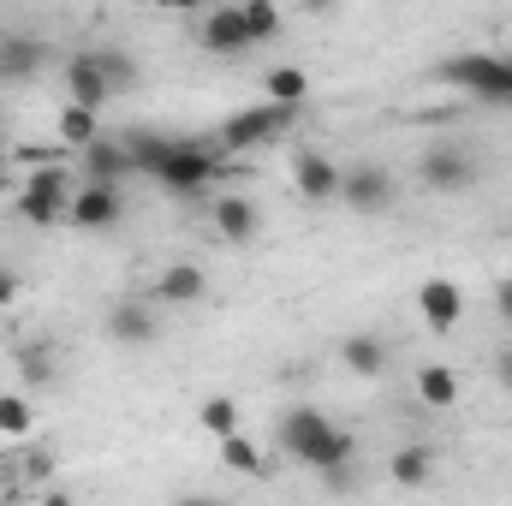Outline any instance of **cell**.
I'll list each match as a JSON object with an SVG mask.
<instances>
[{"mask_svg": "<svg viewBox=\"0 0 512 506\" xmlns=\"http://www.w3.org/2000/svg\"><path fill=\"white\" fill-rule=\"evenodd\" d=\"M274 441H280V453H286L292 465L322 471V477H334V471H346V465L358 459L352 429H340V423H334L328 411H316V405H286L280 423H274Z\"/></svg>", "mask_w": 512, "mask_h": 506, "instance_id": "obj_1", "label": "cell"}, {"mask_svg": "<svg viewBox=\"0 0 512 506\" xmlns=\"http://www.w3.org/2000/svg\"><path fill=\"white\" fill-rule=\"evenodd\" d=\"M441 84L477 96V102H495V108H512V54H489V48H471V54H453L435 66Z\"/></svg>", "mask_w": 512, "mask_h": 506, "instance_id": "obj_2", "label": "cell"}, {"mask_svg": "<svg viewBox=\"0 0 512 506\" xmlns=\"http://www.w3.org/2000/svg\"><path fill=\"white\" fill-rule=\"evenodd\" d=\"M215 173H221V143H209V137H173V155L155 173V185L167 197H197V191L215 185Z\"/></svg>", "mask_w": 512, "mask_h": 506, "instance_id": "obj_3", "label": "cell"}, {"mask_svg": "<svg viewBox=\"0 0 512 506\" xmlns=\"http://www.w3.org/2000/svg\"><path fill=\"white\" fill-rule=\"evenodd\" d=\"M72 197H78V179L66 167H36L24 185H18V221L30 227H60L72 221Z\"/></svg>", "mask_w": 512, "mask_h": 506, "instance_id": "obj_4", "label": "cell"}, {"mask_svg": "<svg viewBox=\"0 0 512 506\" xmlns=\"http://www.w3.org/2000/svg\"><path fill=\"white\" fill-rule=\"evenodd\" d=\"M340 203L352 215H387L399 203V179L382 161H352V167H340Z\"/></svg>", "mask_w": 512, "mask_h": 506, "instance_id": "obj_5", "label": "cell"}, {"mask_svg": "<svg viewBox=\"0 0 512 506\" xmlns=\"http://www.w3.org/2000/svg\"><path fill=\"white\" fill-rule=\"evenodd\" d=\"M292 120H298V108H274V102H256V108L233 114L227 126L215 131V143H221V155H245V149H262L268 137L292 131Z\"/></svg>", "mask_w": 512, "mask_h": 506, "instance_id": "obj_6", "label": "cell"}, {"mask_svg": "<svg viewBox=\"0 0 512 506\" xmlns=\"http://www.w3.org/2000/svg\"><path fill=\"white\" fill-rule=\"evenodd\" d=\"M417 179H423L429 191H441V197H459V191L477 185V155H471L465 143H429V149L417 155Z\"/></svg>", "mask_w": 512, "mask_h": 506, "instance_id": "obj_7", "label": "cell"}, {"mask_svg": "<svg viewBox=\"0 0 512 506\" xmlns=\"http://www.w3.org/2000/svg\"><path fill=\"white\" fill-rule=\"evenodd\" d=\"M102 328H108V340H114V346H126V352H143V346H155V340H161V316H155V304H149V298H120V304H108Z\"/></svg>", "mask_w": 512, "mask_h": 506, "instance_id": "obj_8", "label": "cell"}, {"mask_svg": "<svg viewBox=\"0 0 512 506\" xmlns=\"http://www.w3.org/2000/svg\"><path fill=\"white\" fill-rule=\"evenodd\" d=\"M120 215H126L120 185H78V197H72V227L108 233V227H120Z\"/></svg>", "mask_w": 512, "mask_h": 506, "instance_id": "obj_9", "label": "cell"}, {"mask_svg": "<svg viewBox=\"0 0 512 506\" xmlns=\"http://www.w3.org/2000/svg\"><path fill=\"white\" fill-rule=\"evenodd\" d=\"M114 102V90H108V78L96 72V60H90V48L84 54H72L66 60V108H84V114H102Z\"/></svg>", "mask_w": 512, "mask_h": 506, "instance_id": "obj_10", "label": "cell"}, {"mask_svg": "<svg viewBox=\"0 0 512 506\" xmlns=\"http://www.w3.org/2000/svg\"><path fill=\"white\" fill-rule=\"evenodd\" d=\"M417 316L429 322V334H453L459 328V316H465V292L453 286V280H423L417 286Z\"/></svg>", "mask_w": 512, "mask_h": 506, "instance_id": "obj_11", "label": "cell"}, {"mask_svg": "<svg viewBox=\"0 0 512 506\" xmlns=\"http://www.w3.org/2000/svg\"><path fill=\"white\" fill-rule=\"evenodd\" d=\"M292 185H298L310 203H334V197H340V167H334L322 149H304V143H298V155H292Z\"/></svg>", "mask_w": 512, "mask_h": 506, "instance_id": "obj_12", "label": "cell"}, {"mask_svg": "<svg viewBox=\"0 0 512 506\" xmlns=\"http://www.w3.org/2000/svg\"><path fill=\"white\" fill-rule=\"evenodd\" d=\"M12 370H18V393H48V387H60V358H54L48 340L12 346Z\"/></svg>", "mask_w": 512, "mask_h": 506, "instance_id": "obj_13", "label": "cell"}, {"mask_svg": "<svg viewBox=\"0 0 512 506\" xmlns=\"http://www.w3.org/2000/svg\"><path fill=\"white\" fill-rule=\"evenodd\" d=\"M203 48L221 54V60H239L245 48H256L251 30H245V12H239V6H215V12L203 18Z\"/></svg>", "mask_w": 512, "mask_h": 506, "instance_id": "obj_14", "label": "cell"}, {"mask_svg": "<svg viewBox=\"0 0 512 506\" xmlns=\"http://www.w3.org/2000/svg\"><path fill=\"white\" fill-rule=\"evenodd\" d=\"M209 215H215V227H221L227 245H256V233H262V209H256L251 197H239V191H221Z\"/></svg>", "mask_w": 512, "mask_h": 506, "instance_id": "obj_15", "label": "cell"}, {"mask_svg": "<svg viewBox=\"0 0 512 506\" xmlns=\"http://www.w3.org/2000/svg\"><path fill=\"white\" fill-rule=\"evenodd\" d=\"M78 161H84V185H120V179L137 173L120 137H96L90 149H78Z\"/></svg>", "mask_w": 512, "mask_h": 506, "instance_id": "obj_16", "label": "cell"}, {"mask_svg": "<svg viewBox=\"0 0 512 506\" xmlns=\"http://www.w3.org/2000/svg\"><path fill=\"white\" fill-rule=\"evenodd\" d=\"M48 66V42L42 36H6L0 42V78L6 84H30Z\"/></svg>", "mask_w": 512, "mask_h": 506, "instance_id": "obj_17", "label": "cell"}, {"mask_svg": "<svg viewBox=\"0 0 512 506\" xmlns=\"http://www.w3.org/2000/svg\"><path fill=\"white\" fill-rule=\"evenodd\" d=\"M209 292V274L197 268V262H173V268H161V280H155V298L161 304H197Z\"/></svg>", "mask_w": 512, "mask_h": 506, "instance_id": "obj_18", "label": "cell"}, {"mask_svg": "<svg viewBox=\"0 0 512 506\" xmlns=\"http://www.w3.org/2000/svg\"><path fill=\"white\" fill-rule=\"evenodd\" d=\"M120 143H126V155H131V167L137 173H161L167 167V155H173V137H161V131H120Z\"/></svg>", "mask_w": 512, "mask_h": 506, "instance_id": "obj_19", "label": "cell"}, {"mask_svg": "<svg viewBox=\"0 0 512 506\" xmlns=\"http://www.w3.org/2000/svg\"><path fill=\"white\" fill-rule=\"evenodd\" d=\"M340 358H346V370H352L358 381H376L387 370V346L376 340V334H346Z\"/></svg>", "mask_w": 512, "mask_h": 506, "instance_id": "obj_20", "label": "cell"}, {"mask_svg": "<svg viewBox=\"0 0 512 506\" xmlns=\"http://www.w3.org/2000/svg\"><path fill=\"white\" fill-rule=\"evenodd\" d=\"M262 96H268L274 108H304V96H310L304 66H274V72L262 78Z\"/></svg>", "mask_w": 512, "mask_h": 506, "instance_id": "obj_21", "label": "cell"}, {"mask_svg": "<svg viewBox=\"0 0 512 506\" xmlns=\"http://www.w3.org/2000/svg\"><path fill=\"white\" fill-rule=\"evenodd\" d=\"M387 477H393L399 489H423V483L435 477V453H429V447H399V453L387 459Z\"/></svg>", "mask_w": 512, "mask_h": 506, "instance_id": "obj_22", "label": "cell"}, {"mask_svg": "<svg viewBox=\"0 0 512 506\" xmlns=\"http://www.w3.org/2000/svg\"><path fill=\"white\" fill-rule=\"evenodd\" d=\"M417 399L435 405V411H447V405L459 399V376H453L447 364H423V370H417Z\"/></svg>", "mask_w": 512, "mask_h": 506, "instance_id": "obj_23", "label": "cell"}, {"mask_svg": "<svg viewBox=\"0 0 512 506\" xmlns=\"http://www.w3.org/2000/svg\"><path fill=\"white\" fill-rule=\"evenodd\" d=\"M90 60H96V72L108 78V90H114V96L137 84V60H131L126 48H90Z\"/></svg>", "mask_w": 512, "mask_h": 506, "instance_id": "obj_24", "label": "cell"}, {"mask_svg": "<svg viewBox=\"0 0 512 506\" xmlns=\"http://www.w3.org/2000/svg\"><path fill=\"white\" fill-rule=\"evenodd\" d=\"M30 429H36V405L24 393H0V435L6 441H30Z\"/></svg>", "mask_w": 512, "mask_h": 506, "instance_id": "obj_25", "label": "cell"}, {"mask_svg": "<svg viewBox=\"0 0 512 506\" xmlns=\"http://www.w3.org/2000/svg\"><path fill=\"white\" fill-rule=\"evenodd\" d=\"M96 137H102L96 114H84V108H60V143H72V149H90Z\"/></svg>", "mask_w": 512, "mask_h": 506, "instance_id": "obj_26", "label": "cell"}, {"mask_svg": "<svg viewBox=\"0 0 512 506\" xmlns=\"http://www.w3.org/2000/svg\"><path fill=\"white\" fill-rule=\"evenodd\" d=\"M203 429H209L215 441H233V435H239V405H233V399H203Z\"/></svg>", "mask_w": 512, "mask_h": 506, "instance_id": "obj_27", "label": "cell"}, {"mask_svg": "<svg viewBox=\"0 0 512 506\" xmlns=\"http://www.w3.org/2000/svg\"><path fill=\"white\" fill-rule=\"evenodd\" d=\"M221 459H227V471H251V477H268V459L256 453L245 435H233V441H221Z\"/></svg>", "mask_w": 512, "mask_h": 506, "instance_id": "obj_28", "label": "cell"}, {"mask_svg": "<svg viewBox=\"0 0 512 506\" xmlns=\"http://www.w3.org/2000/svg\"><path fill=\"white\" fill-rule=\"evenodd\" d=\"M239 12H245L251 42H268V36L280 30V6H274V0H251V6H239Z\"/></svg>", "mask_w": 512, "mask_h": 506, "instance_id": "obj_29", "label": "cell"}, {"mask_svg": "<svg viewBox=\"0 0 512 506\" xmlns=\"http://www.w3.org/2000/svg\"><path fill=\"white\" fill-rule=\"evenodd\" d=\"M6 304H18V274H12V268H0V310H6Z\"/></svg>", "mask_w": 512, "mask_h": 506, "instance_id": "obj_30", "label": "cell"}, {"mask_svg": "<svg viewBox=\"0 0 512 506\" xmlns=\"http://www.w3.org/2000/svg\"><path fill=\"white\" fill-rule=\"evenodd\" d=\"M495 381H501V387L512 393V346L501 352V358H495Z\"/></svg>", "mask_w": 512, "mask_h": 506, "instance_id": "obj_31", "label": "cell"}, {"mask_svg": "<svg viewBox=\"0 0 512 506\" xmlns=\"http://www.w3.org/2000/svg\"><path fill=\"white\" fill-rule=\"evenodd\" d=\"M495 304H501V316H507V322H512V274H507V280H501V286H495Z\"/></svg>", "mask_w": 512, "mask_h": 506, "instance_id": "obj_32", "label": "cell"}, {"mask_svg": "<svg viewBox=\"0 0 512 506\" xmlns=\"http://www.w3.org/2000/svg\"><path fill=\"white\" fill-rule=\"evenodd\" d=\"M42 506H72V495H66V489H48V495H42Z\"/></svg>", "mask_w": 512, "mask_h": 506, "instance_id": "obj_33", "label": "cell"}, {"mask_svg": "<svg viewBox=\"0 0 512 506\" xmlns=\"http://www.w3.org/2000/svg\"><path fill=\"white\" fill-rule=\"evenodd\" d=\"M179 506H227V501H203V495H185Z\"/></svg>", "mask_w": 512, "mask_h": 506, "instance_id": "obj_34", "label": "cell"}, {"mask_svg": "<svg viewBox=\"0 0 512 506\" xmlns=\"http://www.w3.org/2000/svg\"><path fill=\"white\" fill-rule=\"evenodd\" d=\"M0 167H6V143H0Z\"/></svg>", "mask_w": 512, "mask_h": 506, "instance_id": "obj_35", "label": "cell"}]
</instances>
